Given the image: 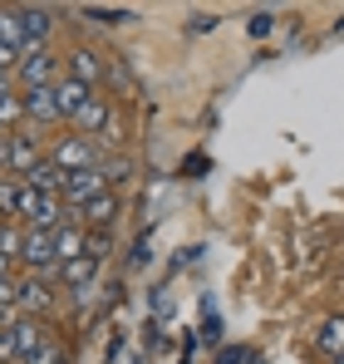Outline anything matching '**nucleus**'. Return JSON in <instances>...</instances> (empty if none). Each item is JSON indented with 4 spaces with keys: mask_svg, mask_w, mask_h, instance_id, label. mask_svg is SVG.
Here are the masks:
<instances>
[{
    "mask_svg": "<svg viewBox=\"0 0 344 364\" xmlns=\"http://www.w3.org/2000/svg\"><path fill=\"white\" fill-rule=\"evenodd\" d=\"M30 227H35V232H50V237H55V232H64V227H69V212H64V202H59V197H40V207H35Z\"/></svg>",
    "mask_w": 344,
    "mask_h": 364,
    "instance_id": "15",
    "label": "nucleus"
},
{
    "mask_svg": "<svg viewBox=\"0 0 344 364\" xmlns=\"http://www.w3.org/2000/svg\"><path fill=\"white\" fill-rule=\"evenodd\" d=\"M114 217H118V192H114V187H109V192H99V197L79 212L84 232H109V227H114Z\"/></svg>",
    "mask_w": 344,
    "mask_h": 364,
    "instance_id": "9",
    "label": "nucleus"
},
{
    "mask_svg": "<svg viewBox=\"0 0 344 364\" xmlns=\"http://www.w3.org/2000/svg\"><path fill=\"white\" fill-rule=\"evenodd\" d=\"M15 360H20V350H15V330L0 325V364H15Z\"/></svg>",
    "mask_w": 344,
    "mask_h": 364,
    "instance_id": "28",
    "label": "nucleus"
},
{
    "mask_svg": "<svg viewBox=\"0 0 344 364\" xmlns=\"http://www.w3.org/2000/svg\"><path fill=\"white\" fill-rule=\"evenodd\" d=\"M35 207H40V192L25 182V187H20V207H15V217H20V222H30V217H35Z\"/></svg>",
    "mask_w": 344,
    "mask_h": 364,
    "instance_id": "27",
    "label": "nucleus"
},
{
    "mask_svg": "<svg viewBox=\"0 0 344 364\" xmlns=\"http://www.w3.org/2000/svg\"><path fill=\"white\" fill-rule=\"evenodd\" d=\"M99 192H109V182H104L99 168H89V173H69V187H64V197H59V202H64V212H69V217H79Z\"/></svg>",
    "mask_w": 344,
    "mask_h": 364,
    "instance_id": "3",
    "label": "nucleus"
},
{
    "mask_svg": "<svg viewBox=\"0 0 344 364\" xmlns=\"http://www.w3.org/2000/svg\"><path fill=\"white\" fill-rule=\"evenodd\" d=\"M64 360H69V355H64V345H59L55 335H50V340H45V345H40V350H35V355H30L25 364H64Z\"/></svg>",
    "mask_w": 344,
    "mask_h": 364,
    "instance_id": "24",
    "label": "nucleus"
},
{
    "mask_svg": "<svg viewBox=\"0 0 344 364\" xmlns=\"http://www.w3.org/2000/svg\"><path fill=\"white\" fill-rule=\"evenodd\" d=\"M20 10V30H25V45H45V35L55 30V15L45 5H15Z\"/></svg>",
    "mask_w": 344,
    "mask_h": 364,
    "instance_id": "12",
    "label": "nucleus"
},
{
    "mask_svg": "<svg viewBox=\"0 0 344 364\" xmlns=\"http://www.w3.org/2000/svg\"><path fill=\"white\" fill-rule=\"evenodd\" d=\"M109 251H114V237H109V232H89V246H84V256H89V261H99V266H104V256H109Z\"/></svg>",
    "mask_w": 344,
    "mask_h": 364,
    "instance_id": "26",
    "label": "nucleus"
},
{
    "mask_svg": "<svg viewBox=\"0 0 344 364\" xmlns=\"http://www.w3.org/2000/svg\"><path fill=\"white\" fill-rule=\"evenodd\" d=\"M45 163V153H40V143L35 138H20V133H10V178H30L35 168Z\"/></svg>",
    "mask_w": 344,
    "mask_h": 364,
    "instance_id": "8",
    "label": "nucleus"
},
{
    "mask_svg": "<svg viewBox=\"0 0 344 364\" xmlns=\"http://www.w3.org/2000/svg\"><path fill=\"white\" fill-rule=\"evenodd\" d=\"M246 30H251V35H266V30H271V15H256V20H246Z\"/></svg>",
    "mask_w": 344,
    "mask_h": 364,
    "instance_id": "31",
    "label": "nucleus"
},
{
    "mask_svg": "<svg viewBox=\"0 0 344 364\" xmlns=\"http://www.w3.org/2000/svg\"><path fill=\"white\" fill-rule=\"evenodd\" d=\"M20 315V281L10 276V281H0V325H10Z\"/></svg>",
    "mask_w": 344,
    "mask_h": 364,
    "instance_id": "23",
    "label": "nucleus"
},
{
    "mask_svg": "<svg viewBox=\"0 0 344 364\" xmlns=\"http://www.w3.org/2000/svg\"><path fill=\"white\" fill-rule=\"evenodd\" d=\"M315 350L330 355V360H340V355H344V315L320 320V330H315Z\"/></svg>",
    "mask_w": 344,
    "mask_h": 364,
    "instance_id": "17",
    "label": "nucleus"
},
{
    "mask_svg": "<svg viewBox=\"0 0 344 364\" xmlns=\"http://www.w3.org/2000/svg\"><path fill=\"white\" fill-rule=\"evenodd\" d=\"M20 187H25V182L10 178V173L0 178V222H15V207H20Z\"/></svg>",
    "mask_w": 344,
    "mask_h": 364,
    "instance_id": "19",
    "label": "nucleus"
},
{
    "mask_svg": "<svg viewBox=\"0 0 344 364\" xmlns=\"http://www.w3.org/2000/svg\"><path fill=\"white\" fill-rule=\"evenodd\" d=\"M25 123H40V128L64 123L59 119V104H55V89H25Z\"/></svg>",
    "mask_w": 344,
    "mask_h": 364,
    "instance_id": "10",
    "label": "nucleus"
},
{
    "mask_svg": "<svg viewBox=\"0 0 344 364\" xmlns=\"http://www.w3.org/2000/svg\"><path fill=\"white\" fill-rule=\"evenodd\" d=\"M50 158H55L64 173H89V168H99V148H94L89 138H79V133H74V138H59Z\"/></svg>",
    "mask_w": 344,
    "mask_h": 364,
    "instance_id": "4",
    "label": "nucleus"
},
{
    "mask_svg": "<svg viewBox=\"0 0 344 364\" xmlns=\"http://www.w3.org/2000/svg\"><path fill=\"white\" fill-rule=\"evenodd\" d=\"M25 182H30L40 197H64V187H69V173L59 168L55 158H45V163H40V168H35V173H30Z\"/></svg>",
    "mask_w": 344,
    "mask_h": 364,
    "instance_id": "14",
    "label": "nucleus"
},
{
    "mask_svg": "<svg viewBox=\"0 0 344 364\" xmlns=\"http://www.w3.org/2000/svg\"><path fill=\"white\" fill-rule=\"evenodd\" d=\"M10 330H15V350H20V360H30V355L50 340L45 320H30V315H15V320H10Z\"/></svg>",
    "mask_w": 344,
    "mask_h": 364,
    "instance_id": "11",
    "label": "nucleus"
},
{
    "mask_svg": "<svg viewBox=\"0 0 344 364\" xmlns=\"http://www.w3.org/2000/svg\"><path fill=\"white\" fill-rule=\"evenodd\" d=\"M84 246H89V232H84V227H74V222H69L64 232H55V256H59V266H64V261H79V256H84Z\"/></svg>",
    "mask_w": 344,
    "mask_h": 364,
    "instance_id": "18",
    "label": "nucleus"
},
{
    "mask_svg": "<svg viewBox=\"0 0 344 364\" xmlns=\"http://www.w3.org/2000/svg\"><path fill=\"white\" fill-rule=\"evenodd\" d=\"M64 79H74V84L94 89V84L104 79V60H99L94 50H69V74H64Z\"/></svg>",
    "mask_w": 344,
    "mask_h": 364,
    "instance_id": "13",
    "label": "nucleus"
},
{
    "mask_svg": "<svg viewBox=\"0 0 344 364\" xmlns=\"http://www.w3.org/2000/svg\"><path fill=\"white\" fill-rule=\"evenodd\" d=\"M20 246H25V227H15V222H0V256L15 266L20 261Z\"/></svg>",
    "mask_w": 344,
    "mask_h": 364,
    "instance_id": "21",
    "label": "nucleus"
},
{
    "mask_svg": "<svg viewBox=\"0 0 344 364\" xmlns=\"http://www.w3.org/2000/svg\"><path fill=\"white\" fill-rule=\"evenodd\" d=\"M20 266H25V276H59V256H55V237L50 232H35V227H25V246H20Z\"/></svg>",
    "mask_w": 344,
    "mask_h": 364,
    "instance_id": "2",
    "label": "nucleus"
},
{
    "mask_svg": "<svg viewBox=\"0 0 344 364\" xmlns=\"http://www.w3.org/2000/svg\"><path fill=\"white\" fill-rule=\"evenodd\" d=\"M50 310H55V286H50V276H20V315L45 320Z\"/></svg>",
    "mask_w": 344,
    "mask_h": 364,
    "instance_id": "5",
    "label": "nucleus"
},
{
    "mask_svg": "<svg viewBox=\"0 0 344 364\" xmlns=\"http://www.w3.org/2000/svg\"><path fill=\"white\" fill-rule=\"evenodd\" d=\"M0 45L25 50V30H20V10H0Z\"/></svg>",
    "mask_w": 344,
    "mask_h": 364,
    "instance_id": "22",
    "label": "nucleus"
},
{
    "mask_svg": "<svg viewBox=\"0 0 344 364\" xmlns=\"http://www.w3.org/2000/svg\"><path fill=\"white\" fill-rule=\"evenodd\" d=\"M84 15H89V20H104V25H118V20H133L128 10H94V5H89Z\"/></svg>",
    "mask_w": 344,
    "mask_h": 364,
    "instance_id": "29",
    "label": "nucleus"
},
{
    "mask_svg": "<svg viewBox=\"0 0 344 364\" xmlns=\"http://www.w3.org/2000/svg\"><path fill=\"white\" fill-rule=\"evenodd\" d=\"M74 133H79V138H89V143H94V133H109V123H114V109H109V99H99V94H89V104H84V109H79V114H74Z\"/></svg>",
    "mask_w": 344,
    "mask_h": 364,
    "instance_id": "6",
    "label": "nucleus"
},
{
    "mask_svg": "<svg viewBox=\"0 0 344 364\" xmlns=\"http://www.w3.org/2000/svg\"><path fill=\"white\" fill-rule=\"evenodd\" d=\"M99 173H104V182L114 187V182H128V173H133V163L118 153V158H109V163H99Z\"/></svg>",
    "mask_w": 344,
    "mask_h": 364,
    "instance_id": "25",
    "label": "nucleus"
},
{
    "mask_svg": "<svg viewBox=\"0 0 344 364\" xmlns=\"http://www.w3.org/2000/svg\"><path fill=\"white\" fill-rule=\"evenodd\" d=\"M0 69H5V74H15V69H20V50L0 45Z\"/></svg>",
    "mask_w": 344,
    "mask_h": 364,
    "instance_id": "30",
    "label": "nucleus"
},
{
    "mask_svg": "<svg viewBox=\"0 0 344 364\" xmlns=\"http://www.w3.org/2000/svg\"><path fill=\"white\" fill-rule=\"evenodd\" d=\"M25 123V94H0V133Z\"/></svg>",
    "mask_w": 344,
    "mask_h": 364,
    "instance_id": "20",
    "label": "nucleus"
},
{
    "mask_svg": "<svg viewBox=\"0 0 344 364\" xmlns=\"http://www.w3.org/2000/svg\"><path fill=\"white\" fill-rule=\"evenodd\" d=\"M89 94H94V89H84V84H74V79H59V84H55V104H59V119L69 123L74 114H79V109H84V104H89Z\"/></svg>",
    "mask_w": 344,
    "mask_h": 364,
    "instance_id": "16",
    "label": "nucleus"
},
{
    "mask_svg": "<svg viewBox=\"0 0 344 364\" xmlns=\"http://www.w3.org/2000/svg\"><path fill=\"white\" fill-rule=\"evenodd\" d=\"M330 364H344V355H340V360H330Z\"/></svg>",
    "mask_w": 344,
    "mask_h": 364,
    "instance_id": "32",
    "label": "nucleus"
},
{
    "mask_svg": "<svg viewBox=\"0 0 344 364\" xmlns=\"http://www.w3.org/2000/svg\"><path fill=\"white\" fill-rule=\"evenodd\" d=\"M15 74H20L25 89H55V84H59V64H55V55H50L45 45H25Z\"/></svg>",
    "mask_w": 344,
    "mask_h": 364,
    "instance_id": "1",
    "label": "nucleus"
},
{
    "mask_svg": "<svg viewBox=\"0 0 344 364\" xmlns=\"http://www.w3.org/2000/svg\"><path fill=\"white\" fill-rule=\"evenodd\" d=\"M94 276H99V261H89V256H79V261H64V266H59V286H69L79 301H89V296H94Z\"/></svg>",
    "mask_w": 344,
    "mask_h": 364,
    "instance_id": "7",
    "label": "nucleus"
}]
</instances>
